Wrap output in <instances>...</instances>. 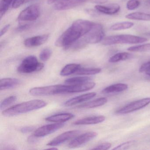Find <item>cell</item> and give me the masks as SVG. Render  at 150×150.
<instances>
[{"label":"cell","instance_id":"1","mask_svg":"<svg viewBox=\"0 0 150 150\" xmlns=\"http://www.w3.org/2000/svg\"><path fill=\"white\" fill-rule=\"evenodd\" d=\"M94 23L87 20H76L57 39L55 45L63 48L65 50H69L75 42L91 29Z\"/></svg>","mask_w":150,"mask_h":150},{"label":"cell","instance_id":"2","mask_svg":"<svg viewBox=\"0 0 150 150\" xmlns=\"http://www.w3.org/2000/svg\"><path fill=\"white\" fill-rule=\"evenodd\" d=\"M46 102L41 100H34L24 102L3 110L2 114L5 116H13L24 114L45 107Z\"/></svg>","mask_w":150,"mask_h":150},{"label":"cell","instance_id":"3","mask_svg":"<svg viewBox=\"0 0 150 150\" xmlns=\"http://www.w3.org/2000/svg\"><path fill=\"white\" fill-rule=\"evenodd\" d=\"M147 41L146 38L130 35L110 36L104 38L102 44L104 45H111L119 44H135L142 43Z\"/></svg>","mask_w":150,"mask_h":150},{"label":"cell","instance_id":"4","mask_svg":"<svg viewBox=\"0 0 150 150\" xmlns=\"http://www.w3.org/2000/svg\"><path fill=\"white\" fill-rule=\"evenodd\" d=\"M44 67V64L39 62L36 57L30 56L23 60L17 68V71L20 73L30 74L41 71Z\"/></svg>","mask_w":150,"mask_h":150},{"label":"cell","instance_id":"5","mask_svg":"<svg viewBox=\"0 0 150 150\" xmlns=\"http://www.w3.org/2000/svg\"><path fill=\"white\" fill-rule=\"evenodd\" d=\"M67 85H56L47 86L31 88L29 93L35 96L54 95L66 93Z\"/></svg>","mask_w":150,"mask_h":150},{"label":"cell","instance_id":"6","mask_svg":"<svg viewBox=\"0 0 150 150\" xmlns=\"http://www.w3.org/2000/svg\"><path fill=\"white\" fill-rule=\"evenodd\" d=\"M105 35L104 29L102 25L99 23H94L93 28L82 37L87 44H94L102 42Z\"/></svg>","mask_w":150,"mask_h":150},{"label":"cell","instance_id":"7","mask_svg":"<svg viewBox=\"0 0 150 150\" xmlns=\"http://www.w3.org/2000/svg\"><path fill=\"white\" fill-rule=\"evenodd\" d=\"M41 10L39 6L32 5L23 10L18 16L20 22H31L36 21L39 17Z\"/></svg>","mask_w":150,"mask_h":150},{"label":"cell","instance_id":"8","mask_svg":"<svg viewBox=\"0 0 150 150\" xmlns=\"http://www.w3.org/2000/svg\"><path fill=\"white\" fill-rule=\"evenodd\" d=\"M150 103V98H145L132 102L117 111L118 114H127L144 108Z\"/></svg>","mask_w":150,"mask_h":150},{"label":"cell","instance_id":"9","mask_svg":"<svg viewBox=\"0 0 150 150\" xmlns=\"http://www.w3.org/2000/svg\"><path fill=\"white\" fill-rule=\"evenodd\" d=\"M97 136L95 132H88L83 133L72 140L68 144L70 148H77L83 145L94 139Z\"/></svg>","mask_w":150,"mask_h":150},{"label":"cell","instance_id":"10","mask_svg":"<svg viewBox=\"0 0 150 150\" xmlns=\"http://www.w3.org/2000/svg\"><path fill=\"white\" fill-rule=\"evenodd\" d=\"M63 123H57L44 125L36 130L33 135L37 138L42 137L53 133L64 126Z\"/></svg>","mask_w":150,"mask_h":150},{"label":"cell","instance_id":"11","mask_svg":"<svg viewBox=\"0 0 150 150\" xmlns=\"http://www.w3.org/2000/svg\"><path fill=\"white\" fill-rule=\"evenodd\" d=\"M89 1V0H59L54 4V7L58 11L68 10Z\"/></svg>","mask_w":150,"mask_h":150},{"label":"cell","instance_id":"12","mask_svg":"<svg viewBox=\"0 0 150 150\" xmlns=\"http://www.w3.org/2000/svg\"><path fill=\"white\" fill-rule=\"evenodd\" d=\"M79 132L80 131L77 130L66 132L53 139L52 140L48 143L47 145L50 146H57L71 139L78 135Z\"/></svg>","mask_w":150,"mask_h":150},{"label":"cell","instance_id":"13","mask_svg":"<svg viewBox=\"0 0 150 150\" xmlns=\"http://www.w3.org/2000/svg\"><path fill=\"white\" fill-rule=\"evenodd\" d=\"M96 83L93 82H85L75 85H68L66 93H80L93 89L95 86Z\"/></svg>","mask_w":150,"mask_h":150},{"label":"cell","instance_id":"14","mask_svg":"<svg viewBox=\"0 0 150 150\" xmlns=\"http://www.w3.org/2000/svg\"><path fill=\"white\" fill-rule=\"evenodd\" d=\"M50 37L49 34L36 36L29 38L24 40V45L28 48H33L40 46L48 41Z\"/></svg>","mask_w":150,"mask_h":150},{"label":"cell","instance_id":"15","mask_svg":"<svg viewBox=\"0 0 150 150\" xmlns=\"http://www.w3.org/2000/svg\"><path fill=\"white\" fill-rule=\"evenodd\" d=\"M96 10L101 13L108 15H113L117 13L120 11V6L117 4H112L108 6L97 5L95 6Z\"/></svg>","mask_w":150,"mask_h":150},{"label":"cell","instance_id":"16","mask_svg":"<svg viewBox=\"0 0 150 150\" xmlns=\"http://www.w3.org/2000/svg\"><path fill=\"white\" fill-rule=\"evenodd\" d=\"M96 95V93L92 92L84 94L81 95L79 96L74 98L69 99L65 103L64 105L67 107L73 106L75 104L89 100Z\"/></svg>","mask_w":150,"mask_h":150},{"label":"cell","instance_id":"17","mask_svg":"<svg viewBox=\"0 0 150 150\" xmlns=\"http://www.w3.org/2000/svg\"><path fill=\"white\" fill-rule=\"evenodd\" d=\"M105 119V117L102 115L88 117L77 120L73 124L77 125L97 124L102 122Z\"/></svg>","mask_w":150,"mask_h":150},{"label":"cell","instance_id":"18","mask_svg":"<svg viewBox=\"0 0 150 150\" xmlns=\"http://www.w3.org/2000/svg\"><path fill=\"white\" fill-rule=\"evenodd\" d=\"M74 117V115L71 113H61L48 117L45 118V120L50 122L63 123L72 119Z\"/></svg>","mask_w":150,"mask_h":150},{"label":"cell","instance_id":"19","mask_svg":"<svg viewBox=\"0 0 150 150\" xmlns=\"http://www.w3.org/2000/svg\"><path fill=\"white\" fill-rule=\"evenodd\" d=\"M21 83V81L16 78H4L1 79L0 89L2 91L13 88L19 86Z\"/></svg>","mask_w":150,"mask_h":150},{"label":"cell","instance_id":"20","mask_svg":"<svg viewBox=\"0 0 150 150\" xmlns=\"http://www.w3.org/2000/svg\"><path fill=\"white\" fill-rule=\"evenodd\" d=\"M107 102L108 99L107 98L105 97H101L79 105L77 106V108L81 109L93 108L103 106L106 104Z\"/></svg>","mask_w":150,"mask_h":150},{"label":"cell","instance_id":"21","mask_svg":"<svg viewBox=\"0 0 150 150\" xmlns=\"http://www.w3.org/2000/svg\"><path fill=\"white\" fill-rule=\"evenodd\" d=\"M128 85L123 83H117L109 86L105 88L103 90L102 92L104 93H119L125 91L128 88Z\"/></svg>","mask_w":150,"mask_h":150},{"label":"cell","instance_id":"22","mask_svg":"<svg viewBox=\"0 0 150 150\" xmlns=\"http://www.w3.org/2000/svg\"><path fill=\"white\" fill-rule=\"evenodd\" d=\"M125 17L129 20L133 21H150V13H146L141 12H134L128 14L125 16Z\"/></svg>","mask_w":150,"mask_h":150},{"label":"cell","instance_id":"23","mask_svg":"<svg viewBox=\"0 0 150 150\" xmlns=\"http://www.w3.org/2000/svg\"><path fill=\"white\" fill-rule=\"evenodd\" d=\"M81 67V66L79 64H68L66 65L61 70L60 75L62 76H67L76 73Z\"/></svg>","mask_w":150,"mask_h":150},{"label":"cell","instance_id":"24","mask_svg":"<svg viewBox=\"0 0 150 150\" xmlns=\"http://www.w3.org/2000/svg\"><path fill=\"white\" fill-rule=\"evenodd\" d=\"M132 57V54L128 52H119L113 55L109 59V62L111 63H117L121 61L130 59Z\"/></svg>","mask_w":150,"mask_h":150},{"label":"cell","instance_id":"25","mask_svg":"<svg viewBox=\"0 0 150 150\" xmlns=\"http://www.w3.org/2000/svg\"><path fill=\"white\" fill-rule=\"evenodd\" d=\"M133 23L130 22H123L115 23L110 27V30L113 31H119L129 29L134 26Z\"/></svg>","mask_w":150,"mask_h":150},{"label":"cell","instance_id":"26","mask_svg":"<svg viewBox=\"0 0 150 150\" xmlns=\"http://www.w3.org/2000/svg\"><path fill=\"white\" fill-rule=\"evenodd\" d=\"M101 72V69L99 68H82L81 67L76 73V74L80 75H95Z\"/></svg>","mask_w":150,"mask_h":150},{"label":"cell","instance_id":"27","mask_svg":"<svg viewBox=\"0 0 150 150\" xmlns=\"http://www.w3.org/2000/svg\"><path fill=\"white\" fill-rule=\"evenodd\" d=\"M91 80L90 77L86 76H81V77H73L67 79L65 81V82L68 85H75L88 82Z\"/></svg>","mask_w":150,"mask_h":150},{"label":"cell","instance_id":"28","mask_svg":"<svg viewBox=\"0 0 150 150\" xmlns=\"http://www.w3.org/2000/svg\"><path fill=\"white\" fill-rule=\"evenodd\" d=\"M14 0H1L0 6V16L2 18L10 7L11 4H13Z\"/></svg>","mask_w":150,"mask_h":150},{"label":"cell","instance_id":"29","mask_svg":"<svg viewBox=\"0 0 150 150\" xmlns=\"http://www.w3.org/2000/svg\"><path fill=\"white\" fill-rule=\"evenodd\" d=\"M128 50L132 52H144L150 51V43L136 45L128 48Z\"/></svg>","mask_w":150,"mask_h":150},{"label":"cell","instance_id":"30","mask_svg":"<svg viewBox=\"0 0 150 150\" xmlns=\"http://www.w3.org/2000/svg\"><path fill=\"white\" fill-rule=\"evenodd\" d=\"M17 100V97L15 96H11L4 99L0 105V109L2 110L8 106L15 102Z\"/></svg>","mask_w":150,"mask_h":150},{"label":"cell","instance_id":"31","mask_svg":"<svg viewBox=\"0 0 150 150\" xmlns=\"http://www.w3.org/2000/svg\"><path fill=\"white\" fill-rule=\"evenodd\" d=\"M52 54V51L50 49L48 48H45L43 49L40 53V56H39L40 59L42 61L45 62L50 58Z\"/></svg>","mask_w":150,"mask_h":150},{"label":"cell","instance_id":"32","mask_svg":"<svg viewBox=\"0 0 150 150\" xmlns=\"http://www.w3.org/2000/svg\"><path fill=\"white\" fill-rule=\"evenodd\" d=\"M140 5L139 0H129L126 4V8L129 10H134L137 9Z\"/></svg>","mask_w":150,"mask_h":150},{"label":"cell","instance_id":"33","mask_svg":"<svg viewBox=\"0 0 150 150\" xmlns=\"http://www.w3.org/2000/svg\"><path fill=\"white\" fill-rule=\"evenodd\" d=\"M135 143H136V141L134 140L127 141L125 143L120 144L119 145L117 146L115 148H113V150H125V149H128L129 147L134 144Z\"/></svg>","mask_w":150,"mask_h":150},{"label":"cell","instance_id":"34","mask_svg":"<svg viewBox=\"0 0 150 150\" xmlns=\"http://www.w3.org/2000/svg\"><path fill=\"white\" fill-rule=\"evenodd\" d=\"M31 1L32 0H14L12 4V7L14 8H19L23 5L28 3Z\"/></svg>","mask_w":150,"mask_h":150},{"label":"cell","instance_id":"35","mask_svg":"<svg viewBox=\"0 0 150 150\" xmlns=\"http://www.w3.org/2000/svg\"><path fill=\"white\" fill-rule=\"evenodd\" d=\"M111 144L110 143H104L100 144L97 146L92 148L93 150H108L111 147Z\"/></svg>","mask_w":150,"mask_h":150},{"label":"cell","instance_id":"36","mask_svg":"<svg viewBox=\"0 0 150 150\" xmlns=\"http://www.w3.org/2000/svg\"><path fill=\"white\" fill-rule=\"evenodd\" d=\"M150 69V60L144 63L141 65L139 69V72L140 73L145 72Z\"/></svg>","mask_w":150,"mask_h":150},{"label":"cell","instance_id":"37","mask_svg":"<svg viewBox=\"0 0 150 150\" xmlns=\"http://www.w3.org/2000/svg\"><path fill=\"white\" fill-rule=\"evenodd\" d=\"M31 25L30 24H22V25H20L19 27H17L16 29V32H21L24 31V30H27L30 28Z\"/></svg>","mask_w":150,"mask_h":150},{"label":"cell","instance_id":"38","mask_svg":"<svg viewBox=\"0 0 150 150\" xmlns=\"http://www.w3.org/2000/svg\"><path fill=\"white\" fill-rule=\"evenodd\" d=\"M34 129V128L33 127H31V126H26V127H23L21 128V131L22 133H27L28 132H31L33 131V130Z\"/></svg>","mask_w":150,"mask_h":150},{"label":"cell","instance_id":"39","mask_svg":"<svg viewBox=\"0 0 150 150\" xmlns=\"http://www.w3.org/2000/svg\"><path fill=\"white\" fill-rule=\"evenodd\" d=\"M10 25L9 24H7V25L5 26L3 28L1 29V31L0 32V37H1L2 36L4 35L9 30L10 28Z\"/></svg>","mask_w":150,"mask_h":150},{"label":"cell","instance_id":"40","mask_svg":"<svg viewBox=\"0 0 150 150\" xmlns=\"http://www.w3.org/2000/svg\"><path fill=\"white\" fill-rule=\"evenodd\" d=\"M108 0H89V2L96 4H103L107 3Z\"/></svg>","mask_w":150,"mask_h":150},{"label":"cell","instance_id":"41","mask_svg":"<svg viewBox=\"0 0 150 150\" xmlns=\"http://www.w3.org/2000/svg\"><path fill=\"white\" fill-rule=\"evenodd\" d=\"M37 137H35L34 135L32 136H30L28 139V141L30 143H34L35 142H36L37 141Z\"/></svg>","mask_w":150,"mask_h":150},{"label":"cell","instance_id":"42","mask_svg":"<svg viewBox=\"0 0 150 150\" xmlns=\"http://www.w3.org/2000/svg\"><path fill=\"white\" fill-rule=\"evenodd\" d=\"M59 0H47V3L48 4H55V3L58 1Z\"/></svg>","mask_w":150,"mask_h":150},{"label":"cell","instance_id":"43","mask_svg":"<svg viewBox=\"0 0 150 150\" xmlns=\"http://www.w3.org/2000/svg\"><path fill=\"white\" fill-rule=\"evenodd\" d=\"M145 73L147 76V78H146V79H147L150 80V70H148V71H147Z\"/></svg>","mask_w":150,"mask_h":150},{"label":"cell","instance_id":"44","mask_svg":"<svg viewBox=\"0 0 150 150\" xmlns=\"http://www.w3.org/2000/svg\"><path fill=\"white\" fill-rule=\"evenodd\" d=\"M55 147V146H54L53 147H52V148H48V149H49V150H51V149H52V150H58V149L57 148V147Z\"/></svg>","mask_w":150,"mask_h":150},{"label":"cell","instance_id":"45","mask_svg":"<svg viewBox=\"0 0 150 150\" xmlns=\"http://www.w3.org/2000/svg\"><path fill=\"white\" fill-rule=\"evenodd\" d=\"M148 35H149V36H150V33H149V34H148Z\"/></svg>","mask_w":150,"mask_h":150}]
</instances>
